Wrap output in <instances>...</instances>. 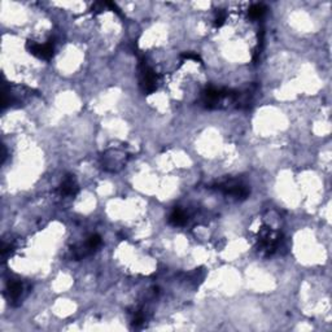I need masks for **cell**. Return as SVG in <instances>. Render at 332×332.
Wrapping results in <instances>:
<instances>
[{
    "instance_id": "obj_6",
    "label": "cell",
    "mask_w": 332,
    "mask_h": 332,
    "mask_svg": "<svg viewBox=\"0 0 332 332\" xmlns=\"http://www.w3.org/2000/svg\"><path fill=\"white\" fill-rule=\"evenodd\" d=\"M24 293V284L18 280H9L7 284V295L9 301H20Z\"/></svg>"
},
{
    "instance_id": "obj_7",
    "label": "cell",
    "mask_w": 332,
    "mask_h": 332,
    "mask_svg": "<svg viewBox=\"0 0 332 332\" xmlns=\"http://www.w3.org/2000/svg\"><path fill=\"white\" fill-rule=\"evenodd\" d=\"M169 221H170V223H173L174 226H183L187 222V215L182 209L175 208L174 211H172L170 217H169Z\"/></svg>"
},
{
    "instance_id": "obj_9",
    "label": "cell",
    "mask_w": 332,
    "mask_h": 332,
    "mask_svg": "<svg viewBox=\"0 0 332 332\" xmlns=\"http://www.w3.org/2000/svg\"><path fill=\"white\" fill-rule=\"evenodd\" d=\"M226 20V13L222 9H219V11L217 12V17H215V25L217 26H221L223 22H225Z\"/></svg>"
},
{
    "instance_id": "obj_2",
    "label": "cell",
    "mask_w": 332,
    "mask_h": 332,
    "mask_svg": "<svg viewBox=\"0 0 332 332\" xmlns=\"http://www.w3.org/2000/svg\"><path fill=\"white\" fill-rule=\"evenodd\" d=\"M215 188L218 191H221L227 196H232L235 199H246L248 195H249V188L241 183L240 181H236V179H229V181H225V182L218 183Z\"/></svg>"
},
{
    "instance_id": "obj_1",
    "label": "cell",
    "mask_w": 332,
    "mask_h": 332,
    "mask_svg": "<svg viewBox=\"0 0 332 332\" xmlns=\"http://www.w3.org/2000/svg\"><path fill=\"white\" fill-rule=\"evenodd\" d=\"M279 240H280V236L278 232L269 227H264L258 234V250L266 256L272 254L278 248Z\"/></svg>"
},
{
    "instance_id": "obj_10",
    "label": "cell",
    "mask_w": 332,
    "mask_h": 332,
    "mask_svg": "<svg viewBox=\"0 0 332 332\" xmlns=\"http://www.w3.org/2000/svg\"><path fill=\"white\" fill-rule=\"evenodd\" d=\"M183 59H187V60H193V61H199L201 62L200 56L197 54H193V52H186V54H182Z\"/></svg>"
},
{
    "instance_id": "obj_3",
    "label": "cell",
    "mask_w": 332,
    "mask_h": 332,
    "mask_svg": "<svg viewBox=\"0 0 332 332\" xmlns=\"http://www.w3.org/2000/svg\"><path fill=\"white\" fill-rule=\"evenodd\" d=\"M139 77H140V87L143 89L146 93L153 92L157 89V75L147 64V61L143 58L140 59L139 62Z\"/></svg>"
},
{
    "instance_id": "obj_4",
    "label": "cell",
    "mask_w": 332,
    "mask_h": 332,
    "mask_svg": "<svg viewBox=\"0 0 332 332\" xmlns=\"http://www.w3.org/2000/svg\"><path fill=\"white\" fill-rule=\"evenodd\" d=\"M26 48L31 55L39 59H44V60H50L54 56V44L50 42L44 44H38L32 40H29L26 43Z\"/></svg>"
},
{
    "instance_id": "obj_5",
    "label": "cell",
    "mask_w": 332,
    "mask_h": 332,
    "mask_svg": "<svg viewBox=\"0 0 332 332\" xmlns=\"http://www.w3.org/2000/svg\"><path fill=\"white\" fill-rule=\"evenodd\" d=\"M78 192V184L73 175H66L61 183L60 193L62 196H74Z\"/></svg>"
},
{
    "instance_id": "obj_8",
    "label": "cell",
    "mask_w": 332,
    "mask_h": 332,
    "mask_svg": "<svg viewBox=\"0 0 332 332\" xmlns=\"http://www.w3.org/2000/svg\"><path fill=\"white\" fill-rule=\"evenodd\" d=\"M265 12H266V7L264 4H253L249 8V16L253 20H258V18L262 17L265 15Z\"/></svg>"
}]
</instances>
